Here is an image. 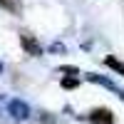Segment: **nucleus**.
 Returning a JSON list of instances; mask_svg holds the SVG:
<instances>
[{
  "label": "nucleus",
  "mask_w": 124,
  "mask_h": 124,
  "mask_svg": "<svg viewBox=\"0 0 124 124\" xmlns=\"http://www.w3.org/2000/svg\"><path fill=\"white\" fill-rule=\"evenodd\" d=\"M87 119L92 122V124H114V114L107 109V107H99V109H92L89 114H87Z\"/></svg>",
  "instance_id": "f257e3e1"
},
{
  "label": "nucleus",
  "mask_w": 124,
  "mask_h": 124,
  "mask_svg": "<svg viewBox=\"0 0 124 124\" xmlns=\"http://www.w3.org/2000/svg\"><path fill=\"white\" fill-rule=\"evenodd\" d=\"M92 82H97V85H104V87H109V89H117L114 87V82H112V79H107V77H99V75H87Z\"/></svg>",
  "instance_id": "39448f33"
},
{
  "label": "nucleus",
  "mask_w": 124,
  "mask_h": 124,
  "mask_svg": "<svg viewBox=\"0 0 124 124\" xmlns=\"http://www.w3.org/2000/svg\"><path fill=\"white\" fill-rule=\"evenodd\" d=\"M0 5L8 8L10 13H20V0H0Z\"/></svg>",
  "instance_id": "423d86ee"
},
{
  "label": "nucleus",
  "mask_w": 124,
  "mask_h": 124,
  "mask_svg": "<svg viewBox=\"0 0 124 124\" xmlns=\"http://www.w3.org/2000/svg\"><path fill=\"white\" fill-rule=\"evenodd\" d=\"M0 70H3V67H0Z\"/></svg>",
  "instance_id": "6e6552de"
},
{
  "label": "nucleus",
  "mask_w": 124,
  "mask_h": 124,
  "mask_svg": "<svg viewBox=\"0 0 124 124\" xmlns=\"http://www.w3.org/2000/svg\"><path fill=\"white\" fill-rule=\"evenodd\" d=\"M104 65H107V67H112L114 72H119V75H124V62H119L117 57H112V55H109V57H104Z\"/></svg>",
  "instance_id": "20e7f679"
},
{
  "label": "nucleus",
  "mask_w": 124,
  "mask_h": 124,
  "mask_svg": "<svg viewBox=\"0 0 124 124\" xmlns=\"http://www.w3.org/2000/svg\"><path fill=\"white\" fill-rule=\"evenodd\" d=\"M79 85V79H75V77H65L62 79V87H67V89H75Z\"/></svg>",
  "instance_id": "0eeeda50"
},
{
  "label": "nucleus",
  "mask_w": 124,
  "mask_h": 124,
  "mask_svg": "<svg viewBox=\"0 0 124 124\" xmlns=\"http://www.w3.org/2000/svg\"><path fill=\"white\" fill-rule=\"evenodd\" d=\"M27 112H30V109H27L25 102H17V99H15V102H10V114H13V117L25 119V117H27Z\"/></svg>",
  "instance_id": "7ed1b4c3"
},
{
  "label": "nucleus",
  "mask_w": 124,
  "mask_h": 124,
  "mask_svg": "<svg viewBox=\"0 0 124 124\" xmlns=\"http://www.w3.org/2000/svg\"><path fill=\"white\" fill-rule=\"evenodd\" d=\"M20 40H23V47L27 50L30 55H42V47H40V42L32 37V35H27V32H23L20 35Z\"/></svg>",
  "instance_id": "f03ea898"
}]
</instances>
